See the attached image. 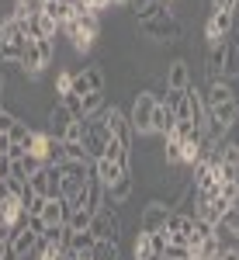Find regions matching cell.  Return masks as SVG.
<instances>
[{
  "mask_svg": "<svg viewBox=\"0 0 239 260\" xmlns=\"http://www.w3.org/2000/svg\"><path fill=\"white\" fill-rule=\"evenodd\" d=\"M146 35H153V39H163V42H177L184 35V24H180L174 14H166V18H156V21H146L139 24Z\"/></svg>",
  "mask_w": 239,
  "mask_h": 260,
  "instance_id": "30bf717a",
  "label": "cell"
},
{
  "mask_svg": "<svg viewBox=\"0 0 239 260\" xmlns=\"http://www.w3.org/2000/svg\"><path fill=\"white\" fill-rule=\"evenodd\" d=\"M236 35H239V28H236ZM236 45H239V42H236Z\"/></svg>",
  "mask_w": 239,
  "mask_h": 260,
  "instance_id": "681fc988",
  "label": "cell"
},
{
  "mask_svg": "<svg viewBox=\"0 0 239 260\" xmlns=\"http://www.w3.org/2000/svg\"><path fill=\"white\" fill-rule=\"evenodd\" d=\"M70 121H77V118H73L59 101H56V104L49 108V115H45V132H49L52 139H62V136H66V128H70Z\"/></svg>",
  "mask_w": 239,
  "mask_h": 260,
  "instance_id": "7c38bea8",
  "label": "cell"
},
{
  "mask_svg": "<svg viewBox=\"0 0 239 260\" xmlns=\"http://www.w3.org/2000/svg\"><path fill=\"white\" fill-rule=\"evenodd\" d=\"M204 98V111H212V108H219V104H225V101H236V94H232V83H208V94H201Z\"/></svg>",
  "mask_w": 239,
  "mask_h": 260,
  "instance_id": "2e32d148",
  "label": "cell"
},
{
  "mask_svg": "<svg viewBox=\"0 0 239 260\" xmlns=\"http://www.w3.org/2000/svg\"><path fill=\"white\" fill-rule=\"evenodd\" d=\"M94 233H70V246L66 250H73L80 257H90V250H94Z\"/></svg>",
  "mask_w": 239,
  "mask_h": 260,
  "instance_id": "cb8c5ba5",
  "label": "cell"
},
{
  "mask_svg": "<svg viewBox=\"0 0 239 260\" xmlns=\"http://www.w3.org/2000/svg\"><path fill=\"white\" fill-rule=\"evenodd\" d=\"M163 160L166 163H184V142L174 139V136H166V139H163Z\"/></svg>",
  "mask_w": 239,
  "mask_h": 260,
  "instance_id": "4316f807",
  "label": "cell"
},
{
  "mask_svg": "<svg viewBox=\"0 0 239 260\" xmlns=\"http://www.w3.org/2000/svg\"><path fill=\"white\" fill-rule=\"evenodd\" d=\"M87 7H90L94 14H100V11H108V7H111V0H87Z\"/></svg>",
  "mask_w": 239,
  "mask_h": 260,
  "instance_id": "60d3db41",
  "label": "cell"
},
{
  "mask_svg": "<svg viewBox=\"0 0 239 260\" xmlns=\"http://www.w3.org/2000/svg\"><path fill=\"white\" fill-rule=\"evenodd\" d=\"M208 121H219L222 128H232L239 121V101H225L219 108H212V111H208Z\"/></svg>",
  "mask_w": 239,
  "mask_h": 260,
  "instance_id": "ac0fdd59",
  "label": "cell"
},
{
  "mask_svg": "<svg viewBox=\"0 0 239 260\" xmlns=\"http://www.w3.org/2000/svg\"><path fill=\"white\" fill-rule=\"evenodd\" d=\"M191 246H184V243H166V250H163V260H191Z\"/></svg>",
  "mask_w": 239,
  "mask_h": 260,
  "instance_id": "1f68e13d",
  "label": "cell"
},
{
  "mask_svg": "<svg viewBox=\"0 0 239 260\" xmlns=\"http://www.w3.org/2000/svg\"><path fill=\"white\" fill-rule=\"evenodd\" d=\"M52 56H56V39H35L21 49L18 66L24 77H42V70L52 62Z\"/></svg>",
  "mask_w": 239,
  "mask_h": 260,
  "instance_id": "6da1fadb",
  "label": "cell"
},
{
  "mask_svg": "<svg viewBox=\"0 0 239 260\" xmlns=\"http://www.w3.org/2000/svg\"><path fill=\"white\" fill-rule=\"evenodd\" d=\"M14 115H11V111H4V108H0V136H7V132H11V125H14Z\"/></svg>",
  "mask_w": 239,
  "mask_h": 260,
  "instance_id": "8d00e7d4",
  "label": "cell"
},
{
  "mask_svg": "<svg viewBox=\"0 0 239 260\" xmlns=\"http://www.w3.org/2000/svg\"><path fill=\"white\" fill-rule=\"evenodd\" d=\"M35 243H39V236H35V233H31V229L24 225V229H18V233L11 236V250H14V253H18V257L24 260V257H31Z\"/></svg>",
  "mask_w": 239,
  "mask_h": 260,
  "instance_id": "d6986e66",
  "label": "cell"
},
{
  "mask_svg": "<svg viewBox=\"0 0 239 260\" xmlns=\"http://www.w3.org/2000/svg\"><path fill=\"white\" fill-rule=\"evenodd\" d=\"M70 90H73V70H59V73H56V94H70Z\"/></svg>",
  "mask_w": 239,
  "mask_h": 260,
  "instance_id": "e575fe53",
  "label": "cell"
},
{
  "mask_svg": "<svg viewBox=\"0 0 239 260\" xmlns=\"http://www.w3.org/2000/svg\"><path fill=\"white\" fill-rule=\"evenodd\" d=\"M83 77H87V83H90V90H94V94H100V90H104V83H108V77H104V70H100V66H87V70H83Z\"/></svg>",
  "mask_w": 239,
  "mask_h": 260,
  "instance_id": "4dcf8cb0",
  "label": "cell"
},
{
  "mask_svg": "<svg viewBox=\"0 0 239 260\" xmlns=\"http://www.w3.org/2000/svg\"><path fill=\"white\" fill-rule=\"evenodd\" d=\"M21 167H24V174L31 177V174H35V170L42 167V160H39V156H28V153H24V160H21Z\"/></svg>",
  "mask_w": 239,
  "mask_h": 260,
  "instance_id": "74e56055",
  "label": "cell"
},
{
  "mask_svg": "<svg viewBox=\"0 0 239 260\" xmlns=\"http://www.w3.org/2000/svg\"><path fill=\"white\" fill-rule=\"evenodd\" d=\"M125 174H132V170H121L118 163L104 160V156H100V160H94V177H97L104 187H111V184H115L118 177H125Z\"/></svg>",
  "mask_w": 239,
  "mask_h": 260,
  "instance_id": "e0dca14e",
  "label": "cell"
},
{
  "mask_svg": "<svg viewBox=\"0 0 239 260\" xmlns=\"http://www.w3.org/2000/svg\"><path fill=\"white\" fill-rule=\"evenodd\" d=\"M87 233H94V240H111V243H121V215L115 212V205H104L94 222H90V229Z\"/></svg>",
  "mask_w": 239,
  "mask_h": 260,
  "instance_id": "8992f818",
  "label": "cell"
},
{
  "mask_svg": "<svg viewBox=\"0 0 239 260\" xmlns=\"http://www.w3.org/2000/svg\"><path fill=\"white\" fill-rule=\"evenodd\" d=\"M28 45V35H24V24L14 21L11 14L0 18V59L4 62H18L21 49Z\"/></svg>",
  "mask_w": 239,
  "mask_h": 260,
  "instance_id": "7a4b0ae2",
  "label": "cell"
},
{
  "mask_svg": "<svg viewBox=\"0 0 239 260\" xmlns=\"http://www.w3.org/2000/svg\"><path fill=\"white\" fill-rule=\"evenodd\" d=\"M7 149H11V139H7V136H0V153H7Z\"/></svg>",
  "mask_w": 239,
  "mask_h": 260,
  "instance_id": "bcb514c9",
  "label": "cell"
},
{
  "mask_svg": "<svg viewBox=\"0 0 239 260\" xmlns=\"http://www.w3.org/2000/svg\"><path fill=\"white\" fill-rule=\"evenodd\" d=\"M28 229H31L35 236H42V233H45V222H42V215H28Z\"/></svg>",
  "mask_w": 239,
  "mask_h": 260,
  "instance_id": "f35d334b",
  "label": "cell"
},
{
  "mask_svg": "<svg viewBox=\"0 0 239 260\" xmlns=\"http://www.w3.org/2000/svg\"><path fill=\"white\" fill-rule=\"evenodd\" d=\"M4 260H21L18 253H14V250H11V243H7V250H4Z\"/></svg>",
  "mask_w": 239,
  "mask_h": 260,
  "instance_id": "ee69618b",
  "label": "cell"
},
{
  "mask_svg": "<svg viewBox=\"0 0 239 260\" xmlns=\"http://www.w3.org/2000/svg\"><path fill=\"white\" fill-rule=\"evenodd\" d=\"M59 260H87V257H80V253H73V250H62Z\"/></svg>",
  "mask_w": 239,
  "mask_h": 260,
  "instance_id": "b9f144b4",
  "label": "cell"
},
{
  "mask_svg": "<svg viewBox=\"0 0 239 260\" xmlns=\"http://www.w3.org/2000/svg\"><path fill=\"white\" fill-rule=\"evenodd\" d=\"M4 90H7V73H4V66H0V98H4Z\"/></svg>",
  "mask_w": 239,
  "mask_h": 260,
  "instance_id": "7bdbcfd3",
  "label": "cell"
},
{
  "mask_svg": "<svg viewBox=\"0 0 239 260\" xmlns=\"http://www.w3.org/2000/svg\"><path fill=\"white\" fill-rule=\"evenodd\" d=\"M132 257H135V260H153V257H159V253H153V233H146V229H139V233H135Z\"/></svg>",
  "mask_w": 239,
  "mask_h": 260,
  "instance_id": "7402d4cb",
  "label": "cell"
},
{
  "mask_svg": "<svg viewBox=\"0 0 239 260\" xmlns=\"http://www.w3.org/2000/svg\"><path fill=\"white\" fill-rule=\"evenodd\" d=\"M163 83H166V90H187L191 87V66L184 59H174L170 66H166V73H163Z\"/></svg>",
  "mask_w": 239,
  "mask_h": 260,
  "instance_id": "4fadbf2b",
  "label": "cell"
},
{
  "mask_svg": "<svg viewBox=\"0 0 239 260\" xmlns=\"http://www.w3.org/2000/svg\"><path fill=\"white\" fill-rule=\"evenodd\" d=\"M166 14H174L163 0H153V4H146V7H139L135 11V18H139V24H146V21H156V18H166Z\"/></svg>",
  "mask_w": 239,
  "mask_h": 260,
  "instance_id": "d4e9b609",
  "label": "cell"
},
{
  "mask_svg": "<svg viewBox=\"0 0 239 260\" xmlns=\"http://www.w3.org/2000/svg\"><path fill=\"white\" fill-rule=\"evenodd\" d=\"M49 132L45 128H31V139H28V156H39L42 163H45V156H49Z\"/></svg>",
  "mask_w": 239,
  "mask_h": 260,
  "instance_id": "44dd1931",
  "label": "cell"
},
{
  "mask_svg": "<svg viewBox=\"0 0 239 260\" xmlns=\"http://www.w3.org/2000/svg\"><path fill=\"white\" fill-rule=\"evenodd\" d=\"M232 28H236V14H215L212 11L204 21V39H208V45H222Z\"/></svg>",
  "mask_w": 239,
  "mask_h": 260,
  "instance_id": "9c48e42d",
  "label": "cell"
},
{
  "mask_svg": "<svg viewBox=\"0 0 239 260\" xmlns=\"http://www.w3.org/2000/svg\"><path fill=\"white\" fill-rule=\"evenodd\" d=\"M163 4H166V7H170V4H174V0H163Z\"/></svg>",
  "mask_w": 239,
  "mask_h": 260,
  "instance_id": "c3c4849f",
  "label": "cell"
},
{
  "mask_svg": "<svg viewBox=\"0 0 239 260\" xmlns=\"http://www.w3.org/2000/svg\"><path fill=\"white\" fill-rule=\"evenodd\" d=\"M87 260H121V243H111V240H97L90 257Z\"/></svg>",
  "mask_w": 239,
  "mask_h": 260,
  "instance_id": "603a6c76",
  "label": "cell"
},
{
  "mask_svg": "<svg viewBox=\"0 0 239 260\" xmlns=\"http://www.w3.org/2000/svg\"><path fill=\"white\" fill-rule=\"evenodd\" d=\"M59 174H62V191H59V198H73L77 191H83V184H87V180H94V160H83V163L66 160V163L59 167Z\"/></svg>",
  "mask_w": 239,
  "mask_h": 260,
  "instance_id": "3957f363",
  "label": "cell"
},
{
  "mask_svg": "<svg viewBox=\"0 0 239 260\" xmlns=\"http://www.w3.org/2000/svg\"><path fill=\"white\" fill-rule=\"evenodd\" d=\"M100 118H104V128H108V136L111 139H118L125 149H132V139H135V132H132V125H128V115L121 111V108H104L100 111Z\"/></svg>",
  "mask_w": 239,
  "mask_h": 260,
  "instance_id": "52a82bcc",
  "label": "cell"
},
{
  "mask_svg": "<svg viewBox=\"0 0 239 260\" xmlns=\"http://www.w3.org/2000/svg\"><path fill=\"white\" fill-rule=\"evenodd\" d=\"M59 104H62V108H66V111H70L77 121L83 118V98H80V94H73V90H70V94H62V98H59Z\"/></svg>",
  "mask_w": 239,
  "mask_h": 260,
  "instance_id": "f1b7e54d",
  "label": "cell"
},
{
  "mask_svg": "<svg viewBox=\"0 0 239 260\" xmlns=\"http://www.w3.org/2000/svg\"><path fill=\"white\" fill-rule=\"evenodd\" d=\"M174 128H177V115L163 104V101H156V108H153V136H174Z\"/></svg>",
  "mask_w": 239,
  "mask_h": 260,
  "instance_id": "5bb4252c",
  "label": "cell"
},
{
  "mask_svg": "<svg viewBox=\"0 0 239 260\" xmlns=\"http://www.w3.org/2000/svg\"><path fill=\"white\" fill-rule=\"evenodd\" d=\"M191 229H194V215H184V212H170L163 225L166 243H184V246H191Z\"/></svg>",
  "mask_w": 239,
  "mask_h": 260,
  "instance_id": "ba28073f",
  "label": "cell"
},
{
  "mask_svg": "<svg viewBox=\"0 0 239 260\" xmlns=\"http://www.w3.org/2000/svg\"><path fill=\"white\" fill-rule=\"evenodd\" d=\"M170 205L166 201H149L146 208H142V215H139V229H146V233H159L163 225H166V219H170Z\"/></svg>",
  "mask_w": 239,
  "mask_h": 260,
  "instance_id": "8fae6325",
  "label": "cell"
},
{
  "mask_svg": "<svg viewBox=\"0 0 239 260\" xmlns=\"http://www.w3.org/2000/svg\"><path fill=\"white\" fill-rule=\"evenodd\" d=\"M132 191H135V180H132V174H125L111 187H104V205H125L132 198Z\"/></svg>",
  "mask_w": 239,
  "mask_h": 260,
  "instance_id": "9a60e30c",
  "label": "cell"
},
{
  "mask_svg": "<svg viewBox=\"0 0 239 260\" xmlns=\"http://www.w3.org/2000/svg\"><path fill=\"white\" fill-rule=\"evenodd\" d=\"M83 136H87V118L70 121V128H66V136H62V142H83Z\"/></svg>",
  "mask_w": 239,
  "mask_h": 260,
  "instance_id": "d6a6232c",
  "label": "cell"
},
{
  "mask_svg": "<svg viewBox=\"0 0 239 260\" xmlns=\"http://www.w3.org/2000/svg\"><path fill=\"white\" fill-rule=\"evenodd\" d=\"M132 0H111V7H128Z\"/></svg>",
  "mask_w": 239,
  "mask_h": 260,
  "instance_id": "7dc6e473",
  "label": "cell"
},
{
  "mask_svg": "<svg viewBox=\"0 0 239 260\" xmlns=\"http://www.w3.org/2000/svg\"><path fill=\"white\" fill-rule=\"evenodd\" d=\"M215 233H219V236H232V240L239 236V205H229V208L222 212V219H219V225H215Z\"/></svg>",
  "mask_w": 239,
  "mask_h": 260,
  "instance_id": "ffe728a7",
  "label": "cell"
},
{
  "mask_svg": "<svg viewBox=\"0 0 239 260\" xmlns=\"http://www.w3.org/2000/svg\"><path fill=\"white\" fill-rule=\"evenodd\" d=\"M236 246H239V236H236Z\"/></svg>",
  "mask_w": 239,
  "mask_h": 260,
  "instance_id": "816d5d0a",
  "label": "cell"
},
{
  "mask_svg": "<svg viewBox=\"0 0 239 260\" xmlns=\"http://www.w3.org/2000/svg\"><path fill=\"white\" fill-rule=\"evenodd\" d=\"M28 187H31L39 198H59V191H62V174H59V167L42 163L39 170L28 177Z\"/></svg>",
  "mask_w": 239,
  "mask_h": 260,
  "instance_id": "5b68a950",
  "label": "cell"
},
{
  "mask_svg": "<svg viewBox=\"0 0 239 260\" xmlns=\"http://www.w3.org/2000/svg\"><path fill=\"white\" fill-rule=\"evenodd\" d=\"M236 56H239V45H236Z\"/></svg>",
  "mask_w": 239,
  "mask_h": 260,
  "instance_id": "f907efd6",
  "label": "cell"
},
{
  "mask_svg": "<svg viewBox=\"0 0 239 260\" xmlns=\"http://www.w3.org/2000/svg\"><path fill=\"white\" fill-rule=\"evenodd\" d=\"M62 149H66V160H73V163L90 160V156H87V149H83V142H62Z\"/></svg>",
  "mask_w": 239,
  "mask_h": 260,
  "instance_id": "836d02e7",
  "label": "cell"
},
{
  "mask_svg": "<svg viewBox=\"0 0 239 260\" xmlns=\"http://www.w3.org/2000/svg\"><path fill=\"white\" fill-rule=\"evenodd\" d=\"M146 4H153V0H132L128 7H132V11H139V7H146Z\"/></svg>",
  "mask_w": 239,
  "mask_h": 260,
  "instance_id": "f6af8a7d",
  "label": "cell"
},
{
  "mask_svg": "<svg viewBox=\"0 0 239 260\" xmlns=\"http://www.w3.org/2000/svg\"><path fill=\"white\" fill-rule=\"evenodd\" d=\"M90 222H94V212H87V208H77V212H70L66 225H70L73 233H87V229H90Z\"/></svg>",
  "mask_w": 239,
  "mask_h": 260,
  "instance_id": "484cf974",
  "label": "cell"
},
{
  "mask_svg": "<svg viewBox=\"0 0 239 260\" xmlns=\"http://www.w3.org/2000/svg\"><path fill=\"white\" fill-rule=\"evenodd\" d=\"M191 260H198V257H191Z\"/></svg>",
  "mask_w": 239,
  "mask_h": 260,
  "instance_id": "f5cc1de1",
  "label": "cell"
},
{
  "mask_svg": "<svg viewBox=\"0 0 239 260\" xmlns=\"http://www.w3.org/2000/svg\"><path fill=\"white\" fill-rule=\"evenodd\" d=\"M239 0H212V11L215 14H236Z\"/></svg>",
  "mask_w": 239,
  "mask_h": 260,
  "instance_id": "d590c367",
  "label": "cell"
},
{
  "mask_svg": "<svg viewBox=\"0 0 239 260\" xmlns=\"http://www.w3.org/2000/svg\"><path fill=\"white\" fill-rule=\"evenodd\" d=\"M156 94L153 90H139L135 94V104H132V115H128V125L135 136H153V108H156Z\"/></svg>",
  "mask_w": 239,
  "mask_h": 260,
  "instance_id": "277c9868",
  "label": "cell"
},
{
  "mask_svg": "<svg viewBox=\"0 0 239 260\" xmlns=\"http://www.w3.org/2000/svg\"><path fill=\"white\" fill-rule=\"evenodd\" d=\"M11 198H14V191H11V184H7V180H0V205H7Z\"/></svg>",
  "mask_w": 239,
  "mask_h": 260,
  "instance_id": "ab89813d",
  "label": "cell"
},
{
  "mask_svg": "<svg viewBox=\"0 0 239 260\" xmlns=\"http://www.w3.org/2000/svg\"><path fill=\"white\" fill-rule=\"evenodd\" d=\"M100 111H104V90L100 94H83V118L100 115Z\"/></svg>",
  "mask_w": 239,
  "mask_h": 260,
  "instance_id": "f546056e",
  "label": "cell"
},
{
  "mask_svg": "<svg viewBox=\"0 0 239 260\" xmlns=\"http://www.w3.org/2000/svg\"><path fill=\"white\" fill-rule=\"evenodd\" d=\"M7 139H11V146H24V149H28V139H31V128H28V125H24V121L18 118L14 125H11Z\"/></svg>",
  "mask_w": 239,
  "mask_h": 260,
  "instance_id": "83f0119b",
  "label": "cell"
}]
</instances>
